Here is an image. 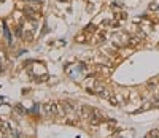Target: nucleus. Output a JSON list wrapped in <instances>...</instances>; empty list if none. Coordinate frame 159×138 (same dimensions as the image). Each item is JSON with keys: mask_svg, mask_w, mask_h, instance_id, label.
Returning <instances> with one entry per match:
<instances>
[{"mask_svg": "<svg viewBox=\"0 0 159 138\" xmlns=\"http://www.w3.org/2000/svg\"><path fill=\"white\" fill-rule=\"evenodd\" d=\"M0 135H19L16 130H11L10 124L5 121H0Z\"/></svg>", "mask_w": 159, "mask_h": 138, "instance_id": "nucleus-1", "label": "nucleus"}, {"mask_svg": "<svg viewBox=\"0 0 159 138\" xmlns=\"http://www.w3.org/2000/svg\"><path fill=\"white\" fill-rule=\"evenodd\" d=\"M43 108H45V113H46V116H52V114H56V111H57L54 103H46Z\"/></svg>", "mask_w": 159, "mask_h": 138, "instance_id": "nucleus-2", "label": "nucleus"}, {"mask_svg": "<svg viewBox=\"0 0 159 138\" xmlns=\"http://www.w3.org/2000/svg\"><path fill=\"white\" fill-rule=\"evenodd\" d=\"M148 136H159V130H153V132H150Z\"/></svg>", "mask_w": 159, "mask_h": 138, "instance_id": "nucleus-3", "label": "nucleus"}]
</instances>
